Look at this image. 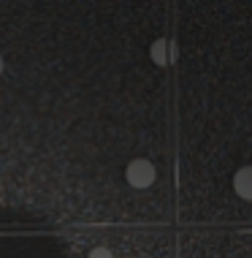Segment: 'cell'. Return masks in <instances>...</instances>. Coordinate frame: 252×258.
<instances>
[{
    "label": "cell",
    "instance_id": "1",
    "mask_svg": "<svg viewBox=\"0 0 252 258\" xmlns=\"http://www.w3.org/2000/svg\"><path fill=\"white\" fill-rule=\"evenodd\" d=\"M125 179H128V185L144 190V187H149L152 182H155V166H152L149 160H144V158L130 160L128 169H125Z\"/></svg>",
    "mask_w": 252,
    "mask_h": 258
},
{
    "label": "cell",
    "instance_id": "2",
    "mask_svg": "<svg viewBox=\"0 0 252 258\" xmlns=\"http://www.w3.org/2000/svg\"><path fill=\"white\" fill-rule=\"evenodd\" d=\"M174 52H177V46H174L168 38H157L155 44H152V49H149L152 60H155L157 66H165V62H171V60H174Z\"/></svg>",
    "mask_w": 252,
    "mask_h": 258
},
{
    "label": "cell",
    "instance_id": "3",
    "mask_svg": "<svg viewBox=\"0 0 252 258\" xmlns=\"http://www.w3.org/2000/svg\"><path fill=\"white\" fill-rule=\"evenodd\" d=\"M233 187H236V193H239L241 199L252 201V166H244V169L236 171V177H233Z\"/></svg>",
    "mask_w": 252,
    "mask_h": 258
},
{
    "label": "cell",
    "instance_id": "4",
    "mask_svg": "<svg viewBox=\"0 0 252 258\" xmlns=\"http://www.w3.org/2000/svg\"><path fill=\"white\" fill-rule=\"evenodd\" d=\"M90 258H114V255H111L109 247H95L93 253H90Z\"/></svg>",
    "mask_w": 252,
    "mask_h": 258
},
{
    "label": "cell",
    "instance_id": "5",
    "mask_svg": "<svg viewBox=\"0 0 252 258\" xmlns=\"http://www.w3.org/2000/svg\"><path fill=\"white\" fill-rule=\"evenodd\" d=\"M0 74H3V57H0Z\"/></svg>",
    "mask_w": 252,
    "mask_h": 258
}]
</instances>
